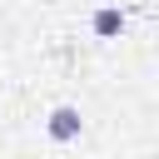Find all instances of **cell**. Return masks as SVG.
<instances>
[{"label":"cell","instance_id":"cell-2","mask_svg":"<svg viewBox=\"0 0 159 159\" xmlns=\"http://www.w3.org/2000/svg\"><path fill=\"white\" fill-rule=\"evenodd\" d=\"M89 30H94L99 40H119V35H124V10H119V5H99V10L89 15Z\"/></svg>","mask_w":159,"mask_h":159},{"label":"cell","instance_id":"cell-1","mask_svg":"<svg viewBox=\"0 0 159 159\" xmlns=\"http://www.w3.org/2000/svg\"><path fill=\"white\" fill-rule=\"evenodd\" d=\"M45 129H50V139H55V144H70V139H80L84 119H80V109H75V104H55V109H50V119H45Z\"/></svg>","mask_w":159,"mask_h":159}]
</instances>
